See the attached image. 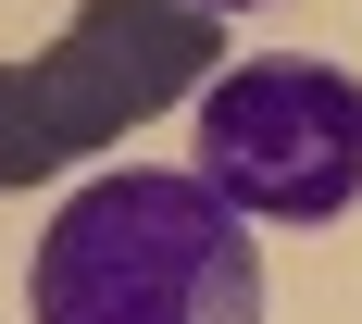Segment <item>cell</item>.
Wrapping results in <instances>:
<instances>
[{"label":"cell","mask_w":362,"mask_h":324,"mask_svg":"<svg viewBox=\"0 0 362 324\" xmlns=\"http://www.w3.org/2000/svg\"><path fill=\"white\" fill-rule=\"evenodd\" d=\"M37 175H63V138H50L25 63H0V187H37Z\"/></svg>","instance_id":"obj_4"},{"label":"cell","mask_w":362,"mask_h":324,"mask_svg":"<svg viewBox=\"0 0 362 324\" xmlns=\"http://www.w3.org/2000/svg\"><path fill=\"white\" fill-rule=\"evenodd\" d=\"M200 187H225L250 224H337L362 212V75L313 50H250L200 88Z\"/></svg>","instance_id":"obj_2"},{"label":"cell","mask_w":362,"mask_h":324,"mask_svg":"<svg viewBox=\"0 0 362 324\" xmlns=\"http://www.w3.org/2000/svg\"><path fill=\"white\" fill-rule=\"evenodd\" d=\"M37 324H262L250 212L200 175H100L75 187L25 262Z\"/></svg>","instance_id":"obj_1"},{"label":"cell","mask_w":362,"mask_h":324,"mask_svg":"<svg viewBox=\"0 0 362 324\" xmlns=\"http://www.w3.org/2000/svg\"><path fill=\"white\" fill-rule=\"evenodd\" d=\"M213 75H225V13H200V0H75L63 37L25 63V88H37V112H50L63 162H88V150H112L125 125L200 100Z\"/></svg>","instance_id":"obj_3"},{"label":"cell","mask_w":362,"mask_h":324,"mask_svg":"<svg viewBox=\"0 0 362 324\" xmlns=\"http://www.w3.org/2000/svg\"><path fill=\"white\" fill-rule=\"evenodd\" d=\"M200 13H262V0H200Z\"/></svg>","instance_id":"obj_5"}]
</instances>
